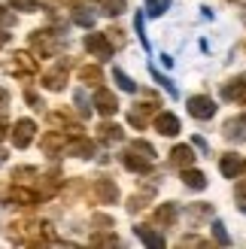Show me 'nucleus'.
Here are the masks:
<instances>
[{
	"instance_id": "nucleus-7",
	"label": "nucleus",
	"mask_w": 246,
	"mask_h": 249,
	"mask_svg": "<svg viewBox=\"0 0 246 249\" xmlns=\"http://www.w3.org/2000/svg\"><path fill=\"white\" fill-rule=\"evenodd\" d=\"M134 234H137V237H140L146 246H152V249H164V237H161V234H155L149 225H137V228H134Z\"/></svg>"
},
{
	"instance_id": "nucleus-13",
	"label": "nucleus",
	"mask_w": 246,
	"mask_h": 249,
	"mask_svg": "<svg viewBox=\"0 0 246 249\" xmlns=\"http://www.w3.org/2000/svg\"><path fill=\"white\" fill-rule=\"evenodd\" d=\"M16 61H12V73H34L36 70V64L31 61V55L28 52H18V55H12Z\"/></svg>"
},
{
	"instance_id": "nucleus-11",
	"label": "nucleus",
	"mask_w": 246,
	"mask_h": 249,
	"mask_svg": "<svg viewBox=\"0 0 246 249\" xmlns=\"http://www.w3.org/2000/svg\"><path fill=\"white\" fill-rule=\"evenodd\" d=\"M243 128H246V119H243V116H240V119H231V122L225 124V137H228V140H234V143H243V140H246Z\"/></svg>"
},
{
	"instance_id": "nucleus-25",
	"label": "nucleus",
	"mask_w": 246,
	"mask_h": 249,
	"mask_svg": "<svg viewBox=\"0 0 246 249\" xmlns=\"http://www.w3.org/2000/svg\"><path fill=\"white\" fill-rule=\"evenodd\" d=\"M9 24H16V16H12V12H6L3 6H0V28H9Z\"/></svg>"
},
{
	"instance_id": "nucleus-26",
	"label": "nucleus",
	"mask_w": 246,
	"mask_h": 249,
	"mask_svg": "<svg viewBox=\"0 0 246 249\" xmlns=\"http://www.w3.org/2000/svg\"><path fill=\"white\" fill-rule=\"evenodd\" d=\"M9 3L16 6V9H24V12H31V9L36 6V0H9Z\"/></svg>"
},
{
	"instance_id": "nucleus-4",
	"label": "nucleus",
	"mask_w": 246,
	"mask_h": 249,
	"mask_svg": "<svg viewBox=\"0 0 246 249\" xmlns=\"http://www.w3.org/2000/svg\"><path fill=\"white\" fill-rule=\"evenodd\" d=\"M94 107H97V113L101 116H113L116 109H119V101L113 94H109L106 89H97V94H94Z\"/></svg>"
},
{
	"instance_id": "nucleus-10",
	"label": "nucleus",
	"mask_w": 246,
	"mask_h": 249,
	"mask_svg": "<svg viewBox=\"0 0 246 249\" xmlns=\"http://www.w3.org/2000/svg\"><path fill=\"white\" fill-rule=\"evenodd\" d=\"M64 79H67V67H64V64H58L55 70H49V73H46V89H52V91L64 89Z\"/></svg>"
},
{
	"instance_id": "nucleus-16",
	"label": "nucleus",
	"mask_w": 246,
	"mask_h": 249,
	"mask_svg": "<svg viewBox=\"0 0 246 249\" xmlns=\"http://www.w3.org/2000/svg\"><path fill=\"white\" fill-rule=\"evenodd\" d=\"M113 79L119 82V89H122V91H128V94H134V91H137V82H134V79H128V76H125V73H122L119 67H113Z\"/></svg>"
},
{
	"instance_id": "nucleus-8",
	"label": "nucleus",
	"mask_w": 246,
	"mask_h": 249,
	"mask_svg": "<svg viewBox=\"0 0 246 249\" xmlns=\"http://www.w3.org/2000/svg\"><path fill=\"white\" fill-rule=\"evenodd\" d=\"M155 128L161 131L164 137H176V134H179V119L170 116V113H161V116L155 119Z\"/></svg>"
},
{
	"instance_id": "nucleus-30",
	"label": "nucleus",
	"mask_w": 246,
	"mask_h": 249,
	"mask_svg": "<svg viewBox=\"0 0 246 249\" xmlns=\"http://www.w3.org/2000/svg\"><path fill=\"white\" fill-rule=\"evenodd\" d=\"M9 104V94H6V89H0V109H3Z\"/></svg>"
},
{
	"instance_id": "nucleus-6",
	"label": "nucleus",
	"mask_w": 246,
	"mask_h": 249,
	"mask_svg": "<svg viewBox=\"0 0 246 249\" xmlns=\"http://www.w3.org/2000/svg\"><path fill=\"white\" fill-rule=\"evenodd\" d=\"M219 167H222V177H225V179H234V177H240V170L246 167V161H243L240 155H225Z\"/></svg>"
},
{
	"instance_id": "nucleus-32",
	"label": "nucleus",
	"mask_w": 246,
	"mask_h": 249,
	"mask_svg": "<svg viewBox=\"0 0 246 249\" xmlns=\"http://www.w3.org/2000/svg\"><path fill=\"white\" fill-rule=\"evenodd\" d=\"M3 161H6V152H0V164H3Z\"/></svg>"
},
{
	"instance_id": "nucleus-12",
	"label": "nucleus",
	"mask_w": 246,
	"mask_h": 249,
	"mask_svg": "<svg viewBox=\"0 0 246 249\" xmlns=\"http://www.w3.org/2000/svg\"><path fill=\"white\" fill-rule=\"evenodd\" d=\"M170 161H174L176 167H182V170H186V167H192L194 155H192V149H189V146H176L174 152H170Z\"/></svg>"
},
{
	"instance_id": "nucleus-23",
	"label": "nucleus",
	"mask_w": 246,
	"mask_h": 249,
	"mask_svg": "<svg viewBox=\"0 0 246 249\" xmlns=\"http://www.w3.org/2000/svg\"><path fill=\"white\" fill-rule=\"evenodd\" d=\"M213 234H216V240L219 243H231V237H228V231H225V225H222V222H213Z\"/></svg>"
},
{
	"instance_id": "nucleus-1",
	"label": "nucleus",
	"mask_w": 246,
	"mask_h": 249,
	"mask_svg": "<svg viewBox=\"0 0 246 249\" xmlns=\"http://www.w3.org/2000/svg\"><path fill=\"white\" fill-rule=\"evenodd\" d=\"M189 113L194 116V119H213L216 116V101L210 94H194V97H189Z\"/></svg>"
},
{
	"instance_id": "nucleus-21",
	"label": "nucleus",
	"mask_w": 246,
	"mask_h": 249,
	"mask_svg": "<svg viewBox=\"0 0 246 249\" xmlns=\"http://www.w3.org/2000/svg\"><path fill=\"white\" fill-rule=\"evenodd\" d=\"M101 137H104V140L119 143V140H122V128H119V124H104V128H101Z\"/></svg>"
},
{
	"instance_id": "nucleus-28",
	"label": "nucleus",
	"mask_w": 246,
	"mask_h": 249,
	"mask_svg": "<svg viewBox=\"0 0 246 249\" xmlns=\"http://www.w3.org/2000/svg\"><path fill=\"white\" fill-rule=\"evenodd\" d=\"M76 104H79V113H91V107H85V94L76 91Z\"/></svg>"
},
{
	"instance_id": "nucleus-5",
	"label": "nucleus",
	"mask_w": 246,
	"mask_h": 249,
	"mask_svg": "<svg viewBox=\"0 0 246 249\" xmlns=\"http://www.w3.org/2000/svg\"><path fill=\"white\" fill-rule=\"evenodd\" d=\"M31 46H34V52H40V55H52L55 52V40H52L49 31H36L31 36Z\"/></svg>"
},
{
	"instance_id": "nucleus-22",
	"label": "nucleus",
	"mask_w": 246,
	"mask_h": 249,
	"mask_svg": "<svg viewBox=\"0 0 246 249\" xmlns=\"http://www.w3.org/2000/svg\"><path fill=\"white\" fill-rule=\"evenodd\" d=\"M134 31H137L143 49H149V40H146V34H143V12H137V16H134Z\"/></svg>"
},
{
	"instance_id": "nucleus-20",
	"label": "nucleus",
	"mask_w": 246,
	"mask_h": 249,
	"mask_svg": "<svg viewBox=\"0 0 246 249\" xmlns=\"http://www.w3.org/2000/svg\"><path fill=\"white\" fill-rule=\"evenodd\" d=\"M149 73H152V79H155V82H158V85H164V89H167V94H170V97H179V91H176V89H174V82H170V79H167V76H161V73H158V70H155V67H149Z\"/></svg>"
},
{
	"instance_id": "nucleus-18",
	"label": "nucleus",
	"mask_w": 246,
	"mask_h": 249,
	"mask_svg": "<svg viewBox=\"0 0 246 249\" xmlns=\"http://www.w3.org/2000/svg\"><path fill=\"white\" fill-rule=\"evenodd\" d=\"M73 18H76L82 28H91V24H94V12H91L88 6H79L76 12H73Z\"/></svg>"
},
{
	"instance_id": "nucleus-14",
	"label": "nucleus",
	"mask_w": 246,
	"mask_h": 249,
	"mask_svg": "<svg viewBox=\"0 0 246 249\" xmlns=\"http://www.w3.org/2000/svg\"><path fill=\"white\" fill-rule=\"evenodd\" d=\"M243 91H246V76H237L234 85H225V89H222V97H225V101H234V97H240Z\"/></svg>"
},
{
	"instance_id": "nucleus-29",
	"label": "nucleus",
	"mask_w": 246,
	"mask_h": 249,
	"mask_svg": "<svg viewBox=\"0 0 246 249\" xmlns=\"http://www.w3.org/2000/svg\"><path fill=\"white\" fill-rule=\"evenodd\" d=\"M237 195L243 197V201H240V210H243V213H246V185H240V189H237Z\"/></svg>"
},
{
	"instance_id": "nucleus-9",
	"label": "nucleus",
	"mask_w": 246,
	"mask_h": 249,
	"mask_svg": "<svg viewBox=\"0 0 246 249\" xmlns=\"http://www.w3.org/2000/svg\"><path fill=\"white\" fill-rule=\"evenodd\" d=\"M182 182H186L189 189H194V192H204L207 189V177H204L201 170H192V167L182 170Z\"/></svg>"
},
{
	"instance_id": "nucleus-24",
	"label": "nucleus",
	"mask_w": 246,
	"mask_h": 249,
	"mask_svg": "<svg viewBox=\"0 0 246 249\" xmlns=\"http://www.w3.org/2000/svg\"><path fill=\"white\" fill-rule=\"evenodd\" d=\"M79 76H82L85 82H88V79H91V82H97V79H101V70H97V67H85Z\"/></svg>"
},
{
	"instance_id": "nucleus-2",
	"label": "nucleus",
	"mask_w": 246,
	"mask_h": 249,
	"mask_svg": "<svg viewBox=\"0 0 246 249\" xmlns=\"http://www.w3.org/2000/svg\"><path fill=\"white\" fill-rule=\"evenodd\" d=\"M34 134H36V124L31 119H21V122H16V128H12V143L18 149H24V146H31Z\"/></svg>"
},
{
	"instance_id": "nucleus-31",
	"label": "nucleus",
	"mask_w": 246,
	"mask_h": 249,
	"mask_svg": "<svg viewBox=\"0 0 246 249\" xmlns=\"http://www.w3.org/2000/svg\"><path fill=\"white\" fill-rule=\"evenodd\" d=\"M6 137V122H0V140Z\"/></svg>"
},
{
	"instance_id": "nucleus-3",
	"label": "nucleus",
	"mask_w": 246,
	"mask_h": 249,
	"mask_svg": "<svg viewBox=\"0 0 246 249\" xmlns=\"http://www.w3.org/2000/svg\"><path fill=\"white\" fill-rule=\"evenodd\" d=\"M85 49H88L91 55H97V58H113V46H109V40L104 34H88L85 36Z\"/></svg>"
},
{
	"instance_id": "nucleus-27",
	"label": "nucleus",
	"mask_w": 246,
	"mask_h": 249,
	"mask_svg": "<svg viewBox=\"0 0 246 249\" xmlns=\"http://www.w3.org/2000/svg\"><path fill=\"white\" fill-rule=\"evenodd\" d=\"M122 6H125L122 0H106V12H109V16H119V12H122Z\"/></svg>"
},
{
	"instance_id": "nucleus-15",
	"label": "nucleus",
	"mask_w": 246,
	"mask_h": 249,
	"mask_svg": "<svg viewBox=\"0 0 246 249\" xmlns=\"http://www.w3.org/2000/svg\"><path fill=\"white\" fill-rule=\"evenodd\" d=\"M97 192H101V197H104V204H113L116 197H119V189L113 182H106V179H101L97 182Z\"/></svg>"
},
{
	"instance_id": "nucleus-17",
	"label": "nucleus",
	"mask_w": 246,
	"mask_h": 249,
	"mask_svg": "<svg viewBox=\"0 0 246 249\" xmlns=\"http://www.w3.org/2000/svg\"><path fill=\"white\" fill-rule=\"evenodd\" d=\"M176 213H179V210H176V204H164V207H158V210H155L158 222H164V225H170V222L176 219Z\"/></svg>"
},
{
	"instance_id": "nucleus-19",
	"label": "nucleus",
	"mask_w": 246,
	"mask_h": 249,
	"mask_svg": "<svg viewBox=\"0 0 246 249\" xmlns=\"http://www.w3.org/2000/svg\"><path fill=\"white\" fill-rule=\"evenodd\" d=\"M146 9H149V16H164L170 9V0H146Z\"/></svg>"
}]
</instances>
